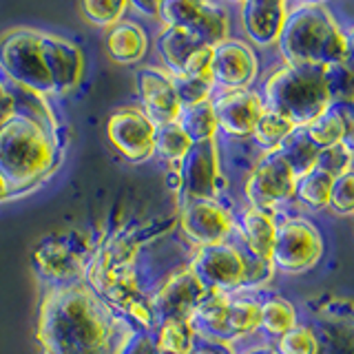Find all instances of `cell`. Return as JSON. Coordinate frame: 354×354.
Here are the masks:
<instances>
[{
    "mask_svg": "<svg viewBox=\"0 0 354 354\" xmlns=\"http://www.w3.org/2000/svg\"><path fill=\"white\" fill-rule=\"evenodd\" d=\"M133 332L86 281L47 288L42 295L40 354H120Z\"/></svg>",
    "mask_w": 354,
    "mask_h": 354,
    "instance_id": "1",
    "label": "cell"
},
{
    "mask_svg": "<svg viewBox=\"0 0 354 354\" xmlns=\"http://www.w3.org/2000/svg\"><path fill=\"white\" fill-rule=\"evenodd\" d=\"M14 91L16 113L0 124V175L11 193H22L55 169L60 138L47 97L16 86Z\"/></svg>",
    "mask_w": 354,
    "mask_h": 354,
    "instance_id": "2",
    "label": "cell"
},
{
    "mask_svg": "<svg viewBox=\"0 0 354 354\" xmlns=\"http://www.w3.org/2000/svg\"><path fill=\"white\" fill-rule=\"evenodd\" d=\"M283 64L328 66L343 62V29L324 3H299L288 7L283 29L277 40Z\"/></svg>",
    "mask_w": 354,
    "mask_h": 354,
    "instance_id": "3",
    "label": "cell"
},
{
    "mask_svg": "<svg viewBox=\"0 0 354 354\" xmlns=\"http://www.w3.org/2000/svg\"><path fill=\"white\" fill-rule=\"evenodd\" d=\"M261 97L266 109L288 118L297 129H304L330 109L326 66L283 64L268 75Z\"/></svg>",
    "mask_w": 354,
    "mask_h": 354,
    "instance_id": "4",
    "label": "cell"
},
{
    "mask_svg": "<svg viewBox=\"0 0 354 354\" xmlns=\"http://www.w3.org/2000/svg\"><path fill=\"white\" fill-rule=\"evenodd\" d=\"M188 266L208 292H239L266 286L274 274L270 261L254 259L232 237L215 246L195 248L188 254Z\"/></svg>",
    "mask_w": 354,
    "mask_h": 354,
    "instance_id": "5",
    "label": "cell"
},
{
    "mask_svg": "<svg viewBox=\"0 0 354 354\" xmlns=\"http://www.w3.org/2000/svg\"><path fill=\"white\" fill-rule=\"evenodd\" d=\"M0 75L22 91L49 97L53 82L44 60V31L18 27L0 38Z\"/></svg>",
    "mask_w": 354,
    "mask_h": 354,
    "instance_id": "6",
    "label": "cell"
},
{
    "mask_svg": "<svg viewBox=\"0 0 354 354\" xmlns=\"http://www.w3.org/2000/svg\"><path fill=\"white\" fill-rule=\"evenodd\" d=\"M93 241L84 232L71 230L40 241L33 250V268L47 288L80 283L93 257Z\"/></svg>",
    "mask_w": 354,
    "mask_h": 354,
    "instance_id": "7",
    "label": "cell"
},
{
    "mask_svg": "<svg viewBox=\"0 0 354 354\" xmlns=\"http://www.w3.org/2000/svg\"><path fill=\"white\" fill-rule=\"evenodd\" d=\"M324 235L306 217H286L277 221L274 246L270 263L286 274H301L313 270L324 259Z\"/></svg>",
    "mask_w": 354,
    "mask_h": 354,
    "instance_id": "8",
    "label": "cell"
},
{
    "mask_svg": "<svg viewBox=\"0 0 354 354\" xmlns=\"http://www.w3.org/2000/svg\"><path fill=\"white\" fill-rule=\"evenodd\" d=\"M297 182L299 177L279 151L261 153L246 175L243 195L248 206L277 215L286 204L295 202Z\"/></svg>",
    "mask_w": 354,
    "mask_h": 354,
    "instance_id": "9",
    "label": "cell"
},
{
    "mask_svg": "<svg viewBox=\"0 0 354 354\" xmlns=\"http://www.w3.org/2000/svg\"><path fill=\"white\" fill-rule=\"evenodd\" d=\"M206 295L208 290L188 266V259L149 281V301L155 319H158V326L166 319L191 317V313Z\"/></svg>",
    "mask_w": 354,
    "mask_h": 354,
    "instance_id": "10",
    "label": "cell"
},
{
    "mask_svg": "<svg viewBox=\"0 0 354 354\" xmlns=\"http://www.w3.org/2000/svg\"><path fill=\"white\" fill-rule=\"evenodd\" d=\"M158 18L164 29H180L199 44L224 42L230 31L226 9L217 3H195V0H166L160 3Z\"/></svg>",
    "mask_w": 354,
    "mask_h": 354,
    "instance_id": "11",
    "label": "cell"
},
{
    "mask_svg": "<svg viewBox=\"0 0 354 354\" xmlns=\"http://www.w3.org/2000/svg\"><path fill=\"white\" fill-rule=\"evenodd\" d=\"M182 177V193L177 202H195V199H224L226 177L221 171V158L217 140L197 142L177 164Z\"/></svg>",
    "mask_w": 354,
    "mask_h": 354,
    "instance_id": "12",
    "label": "cell"
},
{
    "mask_svg": "<svg viewBox=\"0 0 354 354\" xmlns=\"http://www.w3.org/2000/svg\"><path fill=\"white\" fill-rule=\"evenodd\" d=\"M177 224L195 248L215 246L235 237V215L224 199L177 202Z\"/></svg>",
    "mask_w": 354,
    "mask_h": 354,
    "instance_id": "13",
    "label": "cell"
},
{
    "mask_svg": "<svg viewBox=\"0 0 354 354\" xmlns=\"http://www.w3.org/2000/svg\"><path fill=\"white\" fill-rule=\"evenodd\" d=\"M155 133L158 127L136 104L113 111L106 120V138L111 147L133 164H142L155 155Z\"/></svg>",
    "mask_w": 354,
    "mask_h": 354,
    "instance_id": "14",
    "label": "cell"
},
{
    "mask_svg": "<svg viewBox=\"0 0 354 354\" xmlns=\"http://www.w3.org/2000/svg\"><path fill=\"white\" fill-rule=\"evenodd\" d=\"M257 73L259 60L248 42L226 38L213 47V86L219 91L250 88Z\"/></svg>",
    "mask_w": 354,
    "mask_h": 354,
    "instance_id": "15",
    "label": "cell"
},
{
    "mask_svg": "<svg viewBox=\"0 0 354 354\" xmlns=\"http://www.w3.org/2000/svg\"><path fill=\"white\" fill-rule=\"evenodd\" d=\"M213 111L219 131L228 138L246 140L252 136L259 118L266 111V102L254 88L213 93Z\"/></svg>",
    "mask_w": 354,
    "mask_h": 354,
    "instance_id": "16",
    "label": "cell"
},
{
    "mask_svg": "<svg viewBox=\"0 0 354 354\" xmlns=\"http://www.w3.org/2000/svg\"><path fill=\"white\" fill-rule=\"evenodd\" d=\"M140 109L147 113L155 127L177 122L182 104L177 97L173 75L164 66H144L138 71Z\"/></svg>",
    "mask_w": 354,
    "mask_h": 354,
    "instance_id": "17",
    "label": "cell"
},
{
    "mask_svg": "<svg viewBox=\"0 0 354 354\" xmlns=\"http://www.w3.org/2000/svg\"><path fill=\"white\" fill-rule=\"evenodd\" d=\"M44 60L53 82V93H71L84 75V53L75 42L58 33H44Z\"/></svg>",
    "mask_w": 354,
    "mask_h": 354,
    "instance_id": "18",
    "label": "cell"
},
{
    "mask_svg": "<svg viewBox=\"0 0 354 354\" xmlns=\"http://www.w3.org/2000/svg\"><path fill=\"white\" fill-rule=\"evenodd\" d=\"M241 25L250 42L259 47H270L279 40L283 22L288 16V5L281 0H246L239 7Z\"/></svg>",
    "mask_w": 354,
    "mask_h": 354,
    "instance_id": "19",
    "label": "cell"
},
{
    "mask_svg": "<svg viewBox=\"0 0 354 354\" xmlns=\"http://www.w3.org/2000/svg\"><path fill=\"white\" fill-rule=\"evenodd\" d=\"M277 215L266 210L246 206L235 215V239L254 259L270 261L274 235H277Z\"/></svg>",
    "mask_w": 354,
    "mask_h": 354,
    "instance_id": "20",
    "label": "cell"
},
{
    "mask_svg": "<svg viewBox=\"0 0 354 354\" xmlns=\"http://www.w3.org/2000/svg\"><path fill=\"white\" fill-rule=\"evenodd\" d=\"M149 31L138 20L122 18L106 33V51L118 64H136L149 51Z\"/></svg>",
    "mask_w": 354,
    "mask_h": 354,
    "instance_id": "21",
    "label": "cell"
},
{
    "mask_svg": "<svg viewBox=\"0 0 354 354\" xmlns=\"http://www.w3.org/2000/svg\"><path fill=\"white\" fill-rule=\"evenodd\" d=\"M261 321V299L252 295V290L230 292L228 306V343L246 339L259 332Z\"/></svg>",
    "mask_w": 354,
    "mask_h": 354,
    "instance_id": "22",
    "label": "cell"
},
{
    "mask_svg": "<svg viewBox=\"0 0 354 354\" xmlns=\"http://www.w3.org/2000/svg\"><path fill=\"white\" fill-rule=\"evenodd\" d=\"M313 328L321 343L319 354H354V310L341 317H319Z\"/></svg>",
    "mask_w": 354,
    "mask_h": 354,
    "instance_id": "23",
    "label": "cell"
},
{
    "mask_svg": "<svg viewBox=\"0 0 354 354\" xmlns=\"http://www.w3.org/2000/svg\"><path fill=\"white\" fill-rule=\"evenodd\" d=\"M153 341L162 354H193L199 337L191 317L166 319L155 328Z\"/></svg>",
    "mask_w": 354,
    "mask_h": 354,
    "instance_id": "24",
    "label": "cell"
},
{
    "mask_svg": "<svg viewBox=\"0 0 354 354\" xmlns=\"http://www.w3.org/2000/svg\"><path fill=\"white\" fill-rule=\"evenodd\" d=\"M299 326V315L297 308L288 301L286 297L270 295L261 299V321L259 330L263 335L279 339L286 332H290L292 328Z\"/></svg>",
    "mask_w": 354,
    "mask_h": 354,
    "instance_id": "25",
    "label": "cell"
},
{
    "mask_svg": "<svg viewBox=\"0 0 354 354\" xmlns=\"http://www.w3.org/2000/svg\"><path fill=\"white\" fill-rule=\"evenodd\" d=\"M177 124L182 127V131L191 138L193 144L217 140L219 127H217V118L213 111V100H206V102L191 104V106H182L180 115H177Z\"/></svg>",
    "mask_w": 354,
    "mask_h": 354,
    "instance_id": "26",
    "label": "cell"
},
{
    "mask_svg": "<svg viewBox=\"0 0 354 354\" xmlns=\"http://www.w3.org/2000/svg\"><path fill=\"white\" fill-rule=\"evenodd\" d=\"M197 47H204V44H199L195 38L180 29H164L162 36L158 38V51L164 62V69L173 75L182 73L184 62Z\"/></svg>",
    "mask_w": 354,
    "mask_h": 354,
    "instance_id": "27",
    "label": "cell"
},
{
    "mask_svg": "<svg viewBox=\"0 0 354 354\" xmlns=\"http://www.w3.org/2000/svg\"><path fill=\"white\" fill-rule=\"evenodd\" d=\"M283 160L290 164V169L295 171L297 177H304L306 173H310L315 169L317 158H319V147L308 138L306 129H295L279 149Z\"/></svg>",
    "mask_w": 354,
    "mask_h": 354,
    "instance_id": "28",
    "label": "cell"
},
{
    "mask_svg": "<svg viewBox=\"0 0 354 354\" xmlns=\"http://www.w3.org/2000/svg\"><path fill=\"white\" fill-rule=\"evenodd\" d=\"M295 129L297 127L288 118L274 113V111H270V109H266L263 115L257 122V127H254V131H252L250 140L254 142V147L261 149V153H270V151L279 149L281 144L290 138V133Z\"/></svg>",
    "mask_w": 354,
    "mask_h": 354,
    "instance_id": "29",
    "label": "cell"
},
{
    "mask_svg": "<svg viewBox=\"0 0 354 354\" xmlns=\"http://www.w3.org/2000/svg\"><path fill=\"white\" fill-rule=\"evenodd\" d=\"M191 138L186 136L177 122L158 127V133H155V158L162 160L166 166L180 164L186 158V153L191 151Z\"/></svg>",
    "mask_w": 354,
    "mask_h": 354,
    "instance_id": "30",
    "label": "cell"
},
{
    "mask_svg": "<svg viewBox=\"0 0 354 354\" xmlns=\"http://www.w3.org/2000/svg\"><path fill=\"white\" fill-rule=\"evenodd\" d=\"M332 177L313 169L306 173L304 177H299L297 182V193H295V202L310 210H326L330 204V191H332Z\"/></svg>",
    "mask_w": 354,
    "mask_h": 354,
    "instance_id": "31",
    "label": "cell"
},
{
    "mask_svg": "<svg viewBox=\"0 0 354 354\" xmlns=\"http://www.w3.org/2000/svg\"><path fill=\"white\" fill-rule=\"evenodd\" d=\"M304 129L308 133V138L313 140L319 149H328L343 142V120L339 115L337 106H330Z\"/></svg>",
    "mask_w": 354,
    "mask_h": 354,
    "instance_id": "32",
    "label": "cell"
},
{
    "mask_svg": "<svg viewBox=\"0 0 354 354\" xmlns=\"http://www.w3.org/2000/svg\"><path fill=\"white\" fill-rule=\"evenodd\" d=\"M321 343L313 326L299 324L283 337L277 339L274 352L277 354H319Z\"/></svg>",
    "mask_w": 354,
    "mask_h": 354,
    "instance_id": "33",
    "label": "cell"
},
{
    "mask_svg": "<svg viewBox=\"0 0 354 354\" xmlns=\"http://www.w3.org/2000/svg\"><path fill=\"white\" fill-rule=\"evenodd\" d=\"M326 88L332 104L354 102V73L343 62L326 66Z\"/></svg>",
    "mask_w": 354,
    "mask_h": 354,
    "instance_id": "34",
    "label": "cell"
},
{
    "mask_svg": "<svg viewBox=\"0 0 354 354\" xmlns=\"http://www.w3.org/2000/svg\"><path fill=\"white\" fill-rule=\"evenodd\" d=\"M82 14L86 16V20L95 27H113L124 18L129 3L124 0H113V3H100V0H84L80 5Z\"/></svg>",
    "mask_w": 354,
    "mask_h": 354,
    "instance_id": "35",
    "label": "cell"
},
{
    "mask_svg": "<svg viewBox=\"0 0 354 354\" xmlns=\"http://www.w3.org/2000/svg\"><path fill=\"white\" fill-rule=\"evenodd\" d=\"M315 169L330 175L332 180H337V177L346 175L348 171L354 169V153L348 151L343 144H335V147L321 149Z\"/></svg>",
    "mask_w": 354,
    "mask_h": 354,
    "instance_id": "36",
    "label": "cell"
},
{
    "mask_svg": "<svg viewBox=\"0 0 354 354\" xmlns=\"http://www.w3.org/2000/svg\"><path fill=\"white\" fill-rule=\"evenodd\" d=\"M173 84H175V91H177V97H180V104L182 106H191V104L206 102V100H213V93H215V86L213 84L202 82V80H195V77H188L184 73L173 75Z\"/></svg>",
    "mask_w": 354,
    "mask_h": 354,
    "instance_id": "37",
    "label": "cell"
},
{
    "mask_svg": "<svg viewBox=\"0 0 354 354\" xmlns=\"http://www.w3.org/2000/svg\"><path fill=\"white\" fill-rule=\"evenodd\" d=\"M328 208L339 215H354V169L332 182Z\"/></svg>",
    "mask_w": 354,
    "mask_h": 354,
    "instance_id": "38",
    "label": "cell"
},
{
    "mask_svg": "<svg viewBox=\"0 0 354 354\" xmlns=\"http://www.w3.org/2000/svg\"><path fill=\"white\" fill-rule=\"evenodd\" d=\"M182 73L188 77H195V80L213 84V47H208V44L197 47L184 62Z\"/></svg>",
    "mask_w": 354,
    "mask_h": 354,
    "instance_id": "39",
    "label": "cell"
},
{
    "mask_svg": "<svg viewBox=\"0 0 354 354\" xmlns=\"http://www.w3.org/2000/svg\"><path fill=\"white\" fill-rule=\"evenodd\" d=\"M120 354H162L149 332H133Z\"/></svg>",
    "mask_w": 354,
    "mask_h": 354,
    "instance_id": "40",
    "label": "cell"
},
{
    "mask_svg": "<svg viewBox=\"0 0 354 354\" xmlns=\"http://www.w3.org/2000/svg\"><path fill=\"white\" fill-rule=\"evenodd\" d=\"M337 106L339 115L343 120V147L354 153V102L348 104H332Z\"/></svg>",
    "mask_w": 354,
    "mask_h": 354,
    "instance_id": "41",
    "label": "cell"
},
{
    "mask_svg": "<svg viewBox=\"0 0 354 354\" xmlns=\"http://www.w3.org/2000/svg\"><path fill=\"white\" fill-rule=\"evenodd\" d=\"M16 91L3 75H0V124L16 113Z\"/></svg>",
    "mask_w": 354,
    "mask_h": 354,
    "instance_id": "42",
    "label": "cell"
},
{
    "mask_svg": "<svg viewBox=\"0 0 354 354\" xmlns=\"http://www.w3.org/2000/svg\"><path fill=\"white\" fill-rule=\"evenodd\" d=\"M343 38H346V55H343V64L354 73V25L343 29Z\"/></svg>",
    "mask_w": 354,
    "mask_h": 354,
    "instance_id": "43",
    "label": "cell"
},
{
    "mask_svg": "<svg viewBox=\"0 0 354 354\" xmlns=\"http://www.w3.org/2000/svg\"><path fill=\"white\" fill-rule=\"evenodd\" d=\"M193 354H235V352H232V346H221V343H208L199 339Z\"/></svg>",
    "mask_w": 354,
    "mask_h": 354,
    "instance_id": "44",
    "label": "cell"
},
{
    "mask_svg": "<svg viewBox=\"0 0 354 354\" xmlns=\"http://www.w3.org/2000/svg\"><path fill=\"white\" fill-rule=\"evenodd\" d=\"M164 186L169 188L173 195L180 197L182 193V177H180V171H177V166H169V171L164 175Z\"/></svg>",
    "mask_w": 354,
    "mask_h": 354,
    "instance_id": "45",
    "label": "cell"
},
{
    "mask_svg": "<svg viewBox=\"0 0 354 354\" xmlns=\"http://www.w3.org/2000/svg\"><path fill=\"white\" fill-rule=\"evenodd\" d=\"M129 9H133L142 18H158L160 3H140V0H136V3H129Z\"/></svg>",
    "mask_w": 354,
    "mask_h": 354,
    "instance_id": "46",
    "label": "cell"
},
{
    "mask_svg": "<svg viewBox=\"0 0 354 354\" xmlns=\"http://www.w3.org/2000/svg\"><path fill=\"white\" fill-rule=\"evenodd\" d=\"M9 195H11L9 186H7V182L3 180V175H0V202H3V199H7Z\"/></svg>",
    "mask_w": 354,
    "mask_h": 354,
    "instance_id": "47",
    "label": "cell"
},
{
    "mask_svg": "<svg viewBox=\"0 0 354 354\" xmlns=\"http://www.w3.org/2000/svg\"><path fill=\"white\" fill-rule=\"evenodd\" d=\"M243 354H277L274 348H252V350H246Z\"/></svg>",
    "mask_w": 354,
    "mask_h": 354,
    "instance_id": "48",
    "label": "cell"
}]
</instances>
